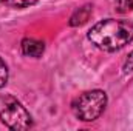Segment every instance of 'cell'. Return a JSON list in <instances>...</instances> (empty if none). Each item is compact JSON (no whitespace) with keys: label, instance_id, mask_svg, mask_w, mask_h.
<instances>
[{"label":"cell","instance_id":"9c48e42d","mask_svg":"<svg viewBox=\"0 0 133 131\" xmlns=\"http://www.w3.org/2000/svg\"><path fill=\"white\" fill-rule=\"evenodd\" d=\"M122 71L127 74V72H132L133 71V51L129 54V57L125 59V62H124V66H122Z\"/></svg>","mask_w":133,"mask_h":131},{"label":"cell","instance_id":"ba28073f","mask_svg":"<svg viewBox=\"0 0 133 131\" xmlns=\"http://www.w3.org/2000/svg\"><path fill=\"white\" fill-rule=\"evenodd\" d=\"M6 80H8V68H6L5 62H3L2 57H0V88L5 86Z\"/></svg>","mask_w":133,"mask_h":131},{"label":"cell","instance_id":"8992f818","mask_svg":"<svg viewBox=\"0 0 133 131\" xmlns=\"http://www.w3.org/2000/svg\"><path fill=\"white\" fill-rule=\"evenodd\" d=\"M115 5L119 12H129L133 9V0H115Z\"/></svg>","mask_w":133,"mask_h":131},{"label":"cell","instance_id":"30bf717a","mask_svg":"<svg viewBox=\"0 0 133 131\" xmlns=\"http://www.w3.org/2000/svg\"><path fill=\"white\" fill-rule=\"evenodd\" d=\"M0 2H2V0H0Z\"/></svg>","mask_w":133,"mask_h":131},{"label":"cell","instance_id":"3957f363","mask_svg":"<svg viewBox=\"0 0 133 131\" xmlns=\"http://www.w3.org/2000/svg\"><path fill=\"white\" fill-rule=\"evenodd\" d=\"M0 119L2 122L14 131H23L33 127L31 114L22 106L20 102L12 97L0 100Z\"/></svg>","mask_w":133,"mask_h":131},{"label":"cell","instance_id":"6da1fadb","mask_svg":"<svg viewBox=\"0 0 133 131\" xmlns=\"http://www.w3.org/2000/svg\"><path fill=\"white\" fill-rule=\"evenodd\" d=\"M88 39L104 51L121 49L133 40V23L116 19L102 20L88 31Z\"/></svg>","mask_w":133,"mask_h":131},{"label":"cell","instance_id":"7a4b0ae2","mask_svg":"<svg viewBox=\"0 0 133 131\" xmlns=\"http://www.w3.org/2000/svg\"><path fill=\"white\" fill-rule=\"evenodd\" d=\"M107 106V94L101 90L87 91L73 102V113L84 122L96 120Z\"/></svg>","mask_w":133,"mask_h":131},{"label":"cell","instance_id":"52a82bcc","mask_svg":"<svg viewBox=\"0 0 133 131\" xmlns=\"http://www.w3.org/2000/svg\"><path fill=\"white\" fill-rule=\"evenodd\" d=\"M8 2H9V5H12L16 8H26V6L37 3L39 0H8Z\"/></svg>","mask_w":133,"mask_h":131},{"label":"cell","instance_id":"5b68a950","mask_svg":"<svg viewBox=\"0 0 133 131\" xmlns=\"http://www.w3.org/2000/svg\"><path fill=\"white\" fill-rule=\"evenodd\" d=\"M91 12H93V6H91V5H85V6L76 9L74 14H73L71 19H70V25H71V26H82L84 23L88 22Z\"/></svg>","mask_w":133,"mask_h":131},{"label":"cell","instance_id":"277c9868","mask_svg":"<svg viewBox=\"0 0 133 131\" xmlns=\"http://www.w3.org/2000/svg\"><path fill=\"white\" fill-rule=\"evenodd\" d=\"M45 51V45L36 39H23L22 40V53L28 57H40Z\"/></svg>","mask_w":133,"mask_h":131}]
</instances>
